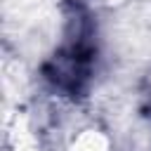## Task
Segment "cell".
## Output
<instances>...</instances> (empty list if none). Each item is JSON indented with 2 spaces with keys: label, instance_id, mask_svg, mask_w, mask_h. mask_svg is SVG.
Listing matches in <instances>:
<instances>
[]
</instances>
